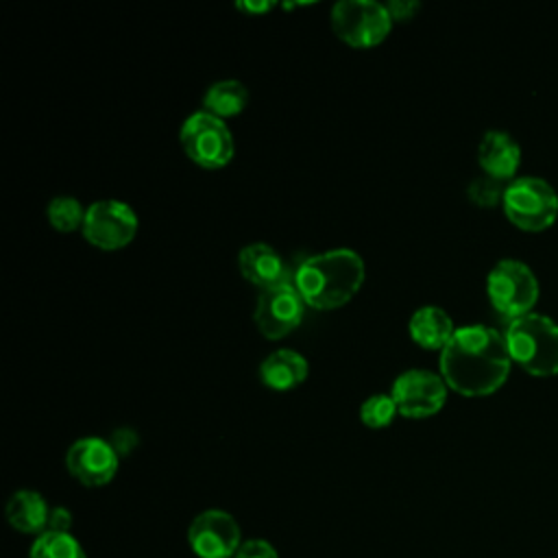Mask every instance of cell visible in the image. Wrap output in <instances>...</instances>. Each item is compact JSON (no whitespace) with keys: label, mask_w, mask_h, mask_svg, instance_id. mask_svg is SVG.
Listing matches in <instances>:
<instances>
[{"label":"cell","mask_w":558,"mask_h":558,"mask_svg":"<svg viewBox=\"0 0 558 558\" xmlns=\"http://www.w3.org/2000/svg\"><path fill=\"white\" fill-rule=\"evenodd\" d=\"M510 364L512 357L504 333L473 323L458 327L440 351L438 373L451 390L464 397H482L495 392L506 381Z\"/></svg>","instance_id":"1"},{"label":"cell","mask_w":558,"mask_h":558,"mask_svg":"<svg viewBox=\"0 0 558 558\" xmlns=\"http://www.w3.org/2000/svg\"><path fill=\"white\" fill-rule=\"evenodd\" d=\"M366 266L351 248H331L307 257L294 272V288L307 307L327 312L347 305L362 288Z\"/></svg>","instance_id":"2"},{"label":"cell","mask_w":558,"mask_h":558,"mask_svg":"<svg viewBox=\"0 0 558 558\" xmlns=\"http://www.w3.org/2000/svg\"><path fill=\"white\" fill-rule=\"evenodd\" d=\"M504 338L512 362L527 373H558V323L554 318L538 312H527L508 323Z\"/></svg>","instance_id":"3"},{"label":"cell","mask_w":558,"mask_h":558,"mask_svg":"<svg viewBox=\"0 0 558 558\" xmlns=\"http://www.w3.org/2000/svg\"><path fill=\"white\" fill-rule=\"evenodd\" d=\"M501 205L514 227L543 231L551 227L558 216V192L547 179L525 174L506 183Z\"/></svg>","instance_id":"4"},{"label":"cell","mask_w":558,"mask_h":558,"mask_svg":"<svg viewBox=\"0 0 558 558\" xmlns=\"http://www.w3.org/2000/svg\"><path fill=\"white\" fill-rule=\"evenodd\" d=\"M179 142L185 157L205 170L225 168L235 153L233 135L227 122L203 109L183 120Z\"/></svg>","instance_id":"5"},{"label":"cell","mask_w":558,"mask_h":558,"mask_svg":"<svg viewBox=\"0 0 558 558\" xmlns=\"http://www.w3.org/2000/svg\"><path fill=\"white\" fill-rule=\"evenodd\" d=\"M333 35L351 48L379 46L392 28L386 4L375 0H340L329 11Z\"/></svg>","instance_id":"6"},{"label":"cell","mask_w":558,"mask_h":558,"mask_svg":"<svg viewBox=\"0 0 558 558\" xmlns=\"http://www.w3.org/2000/svg\"><path fill=\"white\" fill-rule=\"evenodd\" d=\"M486 292L493 307L512 320L532 312L538 299V279L525 262L504 257L488 270Z\"/></svg>","instance_id":"7"},{"label":"cell","mask_w":558,"mask_h":558,"mask_svg":"<svg viewBox=\"0 0 558 558\" xmlns=\"http://www.w3.org/2000/svg\"><path fill=\"white\" fill-rule=\"evenodd\" d=\"M137 229L140 220L129 203L116 198H100L87 205L81 233L94 248L120 251L135 240Z\"/></svg>","instance_id":"8"},{"label":"cell","mask_w":558,"mask_h":558,"mask_svg":"<svg viewBox=\"0 0 558 558\" xmlns=\"http://www.w3.org/2000/svg\"><path fill=\"white\" fill-rule=\"evenodd\" d=\"M305 307L307 305L301 299L299 290L288 279L272 288L259 290V296L253 310V320L257 331L266 340H279L292 333L301 325Z\"/></svg>","instance_id":"9"},{"label":"cell","mask_w":558,"mask_h":558,"mask_svg":"<svg viewBox=\"0 0 558 558\" xmlns=\"http://www.w3.org/2000/svg\"><path fill=\"white\" fill-rule=\"evenodd\" d=\"M449 386L440 373L427 368H408L395 377L390 395L397 410L405 418H427L440 412L447 401Z\"/></svg>","instance_id":"10"},{"label":"cell","mask_w":558,"mask_h":558,"mask_svg":"<svg viewBox=\"0 0 558 558\" xmlns=\"http://www.w3.org/2000/svg\"><path fill=\"white\" fill-rule=\"evenodd\" d=\"M242 543L235 517L220 508L198 512L187 525V545L198 558H233Z\"/></svg>","instance_id":"11"},{"label":"cell","mask_w":558,"mask_h":558,"mask_svg":"<svg viewBox=\"0 0 558 558\" xmlns=\"http://www.w3.org/2000/svg\"><path fill=\"white\" fill-rule=\"evenodd\" d=\"M120 466V456L100 436H83L74 440L65 451L68 473L87 488L107 486Z\"/></svg>","instance_id":"12"},{"label":"cell","mask_w":558,"mask_h":558,"mask_svg":"<svg viewBox=\"0 0 558 558\" xmlns=\"http://www.w3.org/2000/svg\"><path fill=\"white\" fill-rule=\"evenodd\" d=\"M477 161L484 174L510 183L517 179L514 174L521 163V146L508 131L490 129L480 140Z\"/></svg>","instance_id":"13"},{"label":"cell","mask_w":558,"mask_h":558,"mask_svg":"<svg viewBox=\"0 0 558 558\" xmlns=\"http://www.w3.org/2000/svg\"><path fill=\"white\" fill-rule=\"evenodd\" d=\"M240 275L259 290L288 281L281 255L266 242H251L238 253Z\"/></svg>","instance_id":"14"},{"label":"cell","mask_w":558,"mask_h":558,"mask_svg":"<svg viewBox=\"0 0 558 558\" xmlns=\"http://www.w3.org/2000/svg\"><path fill=\"white\" fill-rule=\"evenodd\" d=\"M307 360L294 349H277L259 364V379L266 388L288 392L307 379Z\"/></svg>","instance_id":"15"},{"label":"cell","mask_w":558,"mask_h":558,"mask_svg":"<svg viewBox=\"0 0 558 558\" xmlns=\"http://www.w3.org/2000/svg\"><path fill=\"white\" fill-rule=\"evenodd\" d=\"M50 508L52 506H48L41 493L33 488H20L9 497L4 506V517L15 532L39 536L48 527Z\"/></svg>","instance_id":"16"},{"label":"cell","mask_w":558,"mask_h":558,"mask_svg":"<svg viewBox=\"0 0 558 558\" xmlns=\"http://www.w3.org/2000/svg\"><path fill=\"white\" fill-rule=\"evenodd\" d=\"M456 329L458 327L453 325L451 316L438 305H423L414 310L408 323L410 338L421 349H427V351H442L447 342L453 338Z\"/></svg>","instance_id":"17"},{"label":"cell","mask_w":558,"mask_h":558,"mask_svg":"<svg viewBox=\"0 0 558 558\" xmlns=\"http://www.w3.org/2000/svg\"><path fill=\"white\" fill-rule=\"evenodd\" d=\"M248 105V89L242 81L220 78L211 83L203 94V111L225 120L242 113Z\"/></svg>","instance_id":"18"},{"label":"cell","mask_w":558,"mask_h":558,"mask_svg":"<svg viewBox=\"0 0 558 558\" xmlns=\"http://www.w3.org/2000/svg\"><path fill=\"white\" fill-rule=\"evenodd\" d=\"M28 558H87V554L72 532L46 530L33 538Z\"/></svg>","instance_id":"19"},{"label":"cell","mask_w":558,"mask_h":558,"mask_svg":"<svg viewBox=\"0 0 558 558\" xmlns=\"http://www.w3.org/2000/svg\"><path fill=\"white\" fill-rule=\"evenodd\" d=\"M85 211H87V207H83L78 203V198H74V196H54L46 205L48 225L59 233L81 231L83 222H85Z\"/></svg>","instance_id":"20"},{"label":"cell","mask_w":558,"mask_h":558,"mask_svg":"<svg viewBox=\"0 0 558 558\" xmlns=\"http://www.w3.org/2000/svg\"><path fill=\"white\" fill-rule=\"evenodd\" d=\"M397 414H399V410H397V403H395L390 392L371 395L360 405V421L368 429H384V427H388L395 421Z\"/></svg>","instance_id":"21"},{"label":"cell","mask_w":558,"mask_h":558,"mask_svg":"<svg viewBox=\"0 0 558 558\" xmlns=\"http://www.w3.org/2000/svg\"><path fill=\"white\" fill-rule=\"evenodd\" d=\"M504 192H506V185L504 181L495 179V177H488V174H480L475 177L471 183H469V198L480 205V207H493L497 205L499 201H504Z\"/></svg>","instance_id":"22"},{"label":"cell","mask_w":558,"mask_h":558,"mask_svg":"<svg viewBox=\"0 0 558 558\" xmlns=\"http://www.w3.org/2000/svg\"><path fill=\"white\" fill-rule=\"evenodd\" d=\"M233 558H279V554L266 538H246Z\"/></svg>","instance_id":"23"},{"label":"cell","mask_w":558,"mask_h":558,"mask_svg":"<svg viewBox=\"0 0 558 558\" xmlns=\"http://www.w3.org/2000/svg\"><path fill=\"white\" fill-rule=\"evenodd\" d=\"M137 442H140L137 432H133V429H129V427L116 429V432L111 434V438H109V445L116 449V453H118L120 458L129 456V453L137 447Z\"/></svg>","instance_id":"24"},{"label":"cell","mask_w":558,"mask_h":558,"mask_svg":"<svg viewBox=\"0 0 558 558\" xmlns=\"http://www.w3.org/2000/svg\"><path fill=\"white\" fill-rule=\"evenodd\" d=\"M386 9L390 13L392 24L395 22H410L416 15V11H421V2H416V0H392V2H386Z\"/></svg>","instance_id":"25"},{"label":"cell","mask_w":558,"mask_h":558,"mask_svg":"<svg viewBox=\"0 0 558 558\" xmlns=\"http://www.w3.org/2000/svg\"><path fill=\"white\" fill-rule=\"evenodd\" d=\"M46 530H50V532H70L72 530V512L63 506H52Z\"/></svg>","instance_id":"26"},{"label":"cell","mask_w":558,"mask_h":558,"mask_svg":"<svg viewBox=\"0 0 558 558\" xmlns=\"http://www.w3.org/2000/svg\"><path fill=\"white\" fill-rule=\"evenodd\" d=\"M238 9H242L246 13H266L272 9V4L270 2H240Z\"/></svg>","instance_id":"27"}]
</instances>
